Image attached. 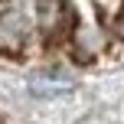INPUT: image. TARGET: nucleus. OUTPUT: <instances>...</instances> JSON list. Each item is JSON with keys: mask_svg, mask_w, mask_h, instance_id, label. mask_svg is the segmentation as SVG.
Masks as SVG:
<instances>
[{"mask_svg": "<svg viewBox=\"0 0 124 124\" xmlns=\"http://www.w3.org/2000/svg\"><path fill=\"white\" fill-rule=\"evenodd\" d=\"M36 23L43 30V36H59L69 23V7L65 0H36Z\"/></svg>", "mask_w": 124, "mask_h": 124, "instance_id": "1", "label": "nucleus"}, {"mask_svg": "<svg viewBox=\"0 0 124 124\" xmlns=\"http://www.w3.org/2000/svg\"><path fill=\"white\" fill-rule=\"evenodd\" d=\"M30 36L26 16L20 10H3L0 13V49H20Z\"/></svg>", "mask_w": 124, "mask_h": 124, "instance_id": "2", "label": "nucleus"}, {"mask_svg": "<svg viewBox=\"0 0 124 124\" xmlns=\"http://www.w3.org/2000/svg\"><path fill=\"white\" fill-rule=\"evenodd\" d=\"M30 88H33L36 95L52 98V95H65V92H72V82H69V78H43V75H36V78L30 82Z\"/></svg>", "mask_w": 124, "mask_h": 124, "instance_id": "3", "label": "nucleus"}, {"mask_svg": "<svg viewBox=\"0 0 124 124\" xmlns=\"http://www.w3.org/2000/svg\"><path fill=\"white\" fill-rule=\"evenodd\" d=\"M114 33L124 39V0H121V7H118V16H114Z\"/></svg>", "mask_w": 124, "mask_h": 124, "instance_id": "4", "label": "nucleus"}]
</instances>
